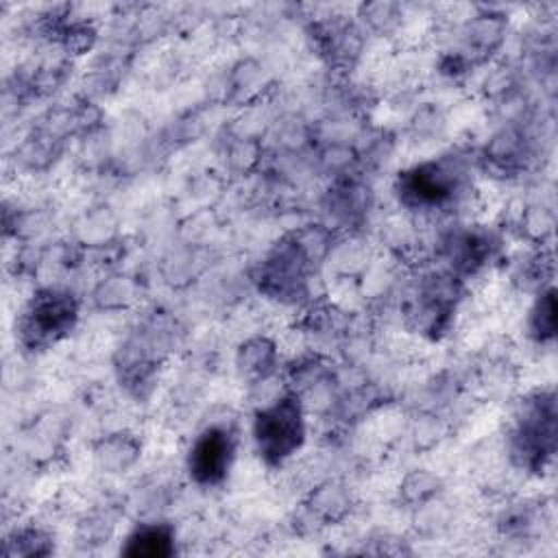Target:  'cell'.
<instances>
[{
  "mask_svg": "<svg viewBox=\"0 0 558 558\" xmlns=\"http://www.w3.org/2000/svg\"><path fill=\"white\" fill-rule=\"evenodd\" d=\"M253 438L266 464L275 466L296 453L305 440L301 397L288 392L264 405L253 421Z\"/></svg>",
  "mask_w": 558,
  "mask_h": 558,
  "instance_id": "obj_1",
  "label": "cell"
},
{
  "mask_svg": "<svg viewBox=\"0 0 558 558\" xmlns=\"http://www.w3.org/2000/svg\"><path fill=\"white\" fill-rule=\"evenodd\" d=\"M556 449V401L554 395L541 392L523 403L510 434V453L517 464L532 471L554 456Z\"/></svg>",
  "mask_w": 558,
  "mask_h": 558,
  "instance_id": "obj_2",
  "label": "cell"
},
{
  "mask_svg": "<svg viewBox=\"0 0 558 558\" xmlns=\"http://www.w3.org/2000/svg\"><path fill=\"white\" fill-rule=\"evenodd\" d=\"M78 316V303L76 299L65 292V290H57V288H46L39 290L24 316H22V340L28 347H46L54 340H59L61 336H65Z\"/></svg>",
  "mask_w": 558,
  "mask_h": 558,
  "instance_id": "obj_3",
  "label": "cell"
},
{
  "mask_svg": "<svg viewBox=\"0 0 558 558\" xmlns=\"http://www.w3.org/2000/svg\"><path fill=\"white\" fill-rule=\"evenodd\" d=\"M460 187V172L449 161L421 163L399 179V196L410 207L434 209L449 203Z\"/></svg>",
  "mask_w": 558,
  "mask_h": 558,
  "instance_id": "obj_4",
  "label": "cell"
},
{
  "mask_svg": "<svg viewBox=\"0 0 558 558\" xmlns=\"http://www.w3.org/2000/svg\"><path fill=\"white\" fill-rule=\"evenodd\" d=\"M235 456V434L225 425L205 427L192 442L187 453V471L201 486H218Z\"/></svg>",
  "mask_w": 558,
  "mask_h": 558,
  "instance_id": "obj_5",
  "label": "cell"
},
{
  "mask_svg": "<svg viewBox=\"0 0 558 558\" xmlns=\"http://www.w3.org/2000/svg\"><path fill=\"white\" fill-rule=\"evenodd\" d=\"M307 266V259L288 235L262 264L257 277L259 288L275 299H296L305 292Z\"/></svg>",
  "mask_w": 558,
  "mask_h": 558,
  "instance_id": "obj_6",
  "label": "cell"
},
{
  "mask_svg": "<svg viewBox=\"0 0 558 558\" xmlns=\"http://www.w3.org/2000/svg\"><path fill=\"white\" fill-rule=\"evenodd\" d=\"M235 366L240 375L253 384L266 381L277 371V347L266 336H253L244 340L235 353Z\"/></svg>",
  "mask_w": 558,
  "mask_h": 558,
  "instance_id": "obj_7",
  "label": "cell"
},
{
  "mask_svg": "<svg viewBox=\"0 0 558 558\" xmlns=\"http://www.w3.org/2000/svg\"><path fill=\"white\" fill-rule=\"evenodd\" d=\"M133 558H166L174 554V530L168 523H146L135 527L122 549Z\"/></svg>",
  "mask_w": 558,
  "mask_h": 558,
  "instance_id": "obj_8",
  "label": "cell"
},
{
  "mask_svg": "<svg viewBox=\"0 0 558 558\" xmlns=\"http://www.w3.org/2000/svg\"><path fill=\"white\" fill-rule=\"evenodd\" d=\"M142 445L131 434H109L94 445V460L107 473H124L140 458Z\"/></svg>",
  "mask_w": 558,
  "mask_h": 558,
  "instance_id": "obj_9",
  "label": "cell"
},
{
  "mask_svg": "<svg viewBox=\"0 0 558 558\" xmlns=\"http://www.w3.org/2000/svg\"><path fill=\"white\" fill-rule=\"evenodd\" d=\"M490 238L475 231H462L449 238L447 255L456 270L471 272L477 270L490 257Z\"/></svg>",
  "mask_w": 558,
  "mask_h": 558,
  "instance_id": "obj_10",
  "label": "cell"
},
{
  "mask_svg": "<svg viewBox=\"0 0 558 558\" xmlns=\"http://www.w3.org/2000/svg\"><path fill=\"white\" fill-rule=\"evenodd\" d=\"M305 506L310 514L320 523H333L351 510V495L347 486L338 482H325L312 490Z\"/></svg>",
  "mask_w": 558,
  "mask_h": 558,
  "instance_id": "obj_11",
  "label": "cell"
},
{
  "mask_svg": "<svg viewBox=\"0 0 558 558\" xmlns=\"http://www.w3.org/2000/svg\"><path fill=\"white\" fill-rule=\"evenodd\" d=\"M556 292L554 288H547L538 294L536 303L530 310V320H527V329L530 336L536 342H549L556 336Z\"/></svg>",
  "mask_w": 558,
  "mask_h": 558,
  "instance_id": "obj_12",
  "label": "cell"
},
{
  "mask_svg": "<svg viewBox=\"0 0 558 558\" xmlns=\"http://www.w3.org/2000/svg\"><path fill=\"white\" fill-rule=\"evenodd\" d=\"M438 490H440V477L427 469H416L403 477L399 495L408 506H423L432 497H436Z\"/></svg>",
  "mask_w": 558,
  "mask_h": 558,
  "instance_id": "obj_13",
  "label": "cell"
},
{
  "mask_svg": "<svg viewBox=\"0 0 558 558\" xmlns=\"http://www.w3.org/2000/svg\"><path fill=\"white\" fill-rule=\"evenodd\" d=\"M50 551H52V541L39 527L15 530L4 545V556H46Z\"/></svg>",
  "mask_w": 558,
  "mask_h": 558,
  "instance_id": "obj_14",
  "label": "cell"
},
{
  "mask_svg": "<svg viewBox=\"0 0 558 558\" xmlns=\"http://www.w3.org/2000/svg\"><path fill=\"white\" fill-rule=\"evenodd\" d=\"M466 35L469 46L475 52H490L499 46L504 37V20H499V15H480L475 22L469 24Z\"/></svg>",
  "mask_w": 558,
  "mask_h": 558,
  "instance_id": "obj_15",
  "label": "cell"
},
{
  "mask_svg": "<svg viewBox=\"0 0 558 558\" xmlns=\"http://www.w3.org/2000/svg\"><path fill=\"white\" fill-rule=\"evenodd\" d=\"M362 17L377 31L388 28L399 17V7L390 2H371L362 7Z\"/></svg>",
  "mask_w": 558,
  "mask_h": 558,
  "instance_id": "obj_16",
  "label": "cell"
}]
</instances>
